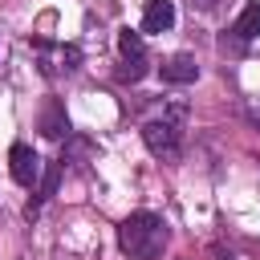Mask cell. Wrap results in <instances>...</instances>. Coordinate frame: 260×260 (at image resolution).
Segmentation results:
<instances>
[{"mask_svg": "<svg viewBox=\"0 0 260 260\" xmlns=\"http://www.w3.org/2000/svg\"><path fill=\"white\" fill-rule=\"evenodd\" d=\"M167 240H171V228L154 211H134V215H126L118 223V248L130 260H158Z\"/></svg>", "mask_w": 260, "mask_h": 260, "instance_id": "1", "label": "cell"}, {"mask_svg": "<svg viewBox=\"0 0 260 260\" xmlns=\"http://www.w3.org/2000/svg\"><path fill=\"white\" fill-rule=\"evenodd\" d=\"M142 142H146V150L150 154H158V158H175L179 154V146H183V126L175 122V118H150L146 126H142Z\"/></svg>", "mask_w": 260, "mask_h": 260, "instance_id": "2", "label": "cell"}, {"mask_svg": "<svg viewBox=\"0 0 260 260\" xmlns=\"http://www.w3.org/2000/svg\"><path fill=\"white\" fill-rule=\"evenodd\" d=\"M8 171H12V179H16L20 187H41V175H45L41 154H37L28 142H12V150H8Z\"/></svg>", "mask_w": 260, "mask_h": 260, "instance_id": "3", "label": "cell"}, {"mask_svg": "<svg viewBox=\"0 0 260 260\" xmlns=\"http://www.w3.org/2000/svg\"><path fill=\"white\" fill-rule=\"evenodd\" d=\"M195 77H199V61H195L191 53H175V57L162 61V81H171V85H191Z\"/></svg>", "mask_w": 260, "mask_h": 260, "instance_id": "4", "label": "cell"}, {"mask_svg": "<svg viewBox=\"0 0 260 260\" xmlns=\"http://www.w3.org/2000/svg\"><path fill=\"white\" fill-rule=\"evenodd\" d=\"M41 134L45 138H69V114L57 98H49L45 110H41Z\"/></svg>", "mask_w": 260, "mask_h": 260, "instance_id": "5", "label": "cell"}, {"mask_svg": "<svg viewBox=\"0 0 260 260\" xmlns=\"http://www.w3.org/2000/svg\"><path fill=\"white\" fill-rule=\"evenodd\" d=\"M175 24V4L171 0H146L142 8V32H167Z\"/></svg>", "mask_w": 260, "mask_h": 260, "instance_id": "6", "label": "cell"}, {"mask_svg": "<svg viewBox=\"0 0 260 260\" xmlns=\"http://www.w3.org/2000/svg\"><path fill=\"white\" fill-rule=\"evenodd\" d=\"M232 32L248 45V41H256L260 37V0H248L244 4V12L236 16V24H232Z\"/></svg>", "mask_w": 260, "mask_h": 260, "instance_id": "7", "label": "cell"}, {"mask_svg": "<svg viewBox=\"0 0 260 260\" xmlns=\"http://www.w3.org/2000/svg\"><path fill=\"white\" fill-rule=\"evenodd\" d=\"M118 53H122V61H134V57H146V45L134 28H122L118 32Z\"/></svg>", "mask_w": 260, "mask_h": 260, "instance_id": "8", "label": "cell"}, {"mask_svg": "<svg viewBox=\"0 0 260 260\" xmlns=\"http://www.w3.org/2000/svg\"><path fill=\"white\" fill-rule=\"evenodd\" d=\"M93 146H89V138H77V134H69L65 138V146H61V167L65 162H77V158H85Z\"/></svg>", "mask_w": 260, "mask_h": 260, "instance_id": "9", "label": "cell"}, {"mask_svg": "<svg viewBox=\"0 0 260 260\" xmlns=\"http://www.w3.org/2000/svg\"><path fill=\"white\" fill-rule=\"evenodd\" d=\"M150 73V65H146V57H134V61H122V69H118V81H142Z\"/></svg>", "mask_w": 260, "mask_h": 260, "instance_id": "10", "label": "cell"}, {"mask_svg": "<svg viewBox=\"0 0 260 260\" xmlns=\"http://www.w3.org/2000/svg\"><path fill=\"white\" fill-rule=\"evenodd\" d=\"M61 61H65V69H81V49L77 45H61Z\"/></svg>", "mask_w": 260, "mask_h": 260, "instance_id": "11", "label": "cell"}, {"mask_svg": "<svg viewBox=\"0 0 260 260\" xmlns=\"http://www.w3.org/2000/svg\"><path fill=\"white\" fill-rule=\"evenodd\" d=\"M187 4H191V12H203V16H211V12L223 8V0H187Z\"/></svg>", "mask_w": 260, "mask_h": 260, "instance_id": "12", "label": "cell"}]
</instances>
